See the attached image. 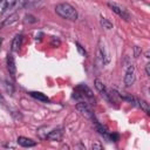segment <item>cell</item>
I'll use <instances>...</instances> for the list:
<instances>
[{
  "label": "cell",
  "instance_id": "6da1fadb",
  "mask_svg": "<svg viewBox=\"0 0 150 150\" xmlns=\"http://www.w3.org/2000/svg\"><path fill=\"white\" fill-rule=\"evenodd\" d=\"M55 12L59 16H61L62 19L69 20V21H76L79 18L77 11L70 4H67V2H61V4L56 5Z\"/></svg>",
  "mask_w": 150,
  "mask_h": 150
},
{
  "label": "cell",
  "instance_id": "7a4b0ae2",
  "mask_svg": "<svg viewBox=\"0 0 150 150\" xmlns=\"http://www.w3.org/2000/svg\"><path fill=\"white\" fill-rule=\"evenodd\" d=\"M74 97H76V98L83 97V98H87V100H89L91 102H95L94 93L87 84H79L76 90H75V93H74Z\"/></svg>",
  "mask_w": 150,
  "mask_h": 150
},
{
  "label": "cell",
  "instance_id": "3957f363",
  "mask_svg": "<svg viewBox=\"0 0 150 150\" xmlns=\"http://www.w3.org/2000/svg\"><path fill=\"white\" fill-rule=\"evenodd\" d=\"M76 109L81 112V115H82V116H84L86 118H88V120L93 121V123H95V122H96L95 115H94V112H93L91 108L88 105V103H87V102H83V101L79 102V103L76 104Z\"/></svg>",
  "mask_w": 150,
  "mask_h": 150
},
{
  "label": "cell",
  "instance_id": "277c9868",
  "mask_svg": "<svg viewBox=\"0 0 150 150\" xmlns=\"http://www.w3.org/2000/svg\"><path fill=\"white\" fill-rule=\"evenodd\" d=\"M136 81V68L132 63H130L128 66V68L125 69V74H124V79H123V82H124V86L127 88L131 87Z\"/></svg>",
  "mask_w": 150,
  "mask_h": 150
},
{
  "label": "cell",
  "instance_id": "5b68a950",
  "mask_svg": "<svg viewBox=\"0 0 150 150\" xmlns=\"http://www.w3.org/2000/svg\"><path fill=\"white\" fill-rule=\"evenodd\" d=\"M108 7L115 13V14H117L120 18H122L123 20H125V21H129L130 20V14L127 12V9H124L122 6H120V5H117V4H115V2H108Z\"/></svg>",
  "mask_w": 150,
  "mask_h": 150
},
{
  "label": "cell",
  "instance_id": "8992f818",
  "mask_svg": "<svg viewBox=\"0 0 150 150\" xmlns=\"http://www.w3.org/2000/svg\"><path fill=\"white\" fill-rule=\"evenodd\" d=\"M94 84H95L96 90L102 95V97H104L109 103H111V104H112V98H111V95H112V94H110V91L107 89V87L103 84V82H102V81H100L98 79H96V80L94 81Z\"/></svg>",
  "mask_w": 150,
  "mask_h": 150
},
{
  "label": "cell",
  "instance_id": "52a82bcc",
  "mask_svg": "<svg viewBox=\"0 0 150 150\" xmlns=\"http://www.w3.org/2000/svg\"><path fill=\"white\" fill-rule=\"evenodd\" d=\"M97 59L101 62V64H103V66H105L110 62V56L101 41L98 42V47H97Z\"/></svg>",
  "mask_w": 150,
  "mask_h": 150
},
{
  "label": "cell",
  "instance_id": "ba28073f",
  "mask_svg": "<svg viewBox=\"0 0 150 150\" xmlns=\"http://www.w3.org/2000/svg\"><path fill=\"white\" fill-rule=\"evenodd\" d=\"M18 144L23 146V148H33L36 145V142L33 141L32 138H28V137H25V136H19L18 139H16Z\"/></svg>",
  "mask_w": 150,
  "mask_h": 150
},
{
  "label": "cell",
  "instance_id": "9c48e42d",
  "mask_svg": "<svg viewBox=\"0 0 150 150\" xmlns=\"http://www.w3.org/2000/svg\"><path fill=\"white\" fill-rule=\"evenodd\" d=\"M62 136H63V130L61 128H57V129H54L50 132H48L46 138L49 141H61Z\"/></svg>",
  "mask_w": 150,
  "mask_h": 150
},
{
  "label": "cell",
  "instance_id": "30bf717a",
  "mask_svg": "<svg viewBox=\"0 0 150 150\" xmlns=\"http://www.w3.org/2000/svg\"><path fill=\"white\" fill-rule=\"evenodd\" d=\"M6 62H7V70H8L9 75L15 76V74H16V66H15V61H14V57H13L12 54L7 55Z\"/></svg>",
  "mask_w": 150,
  "mask_h": 150
},
{
  "label": "cell",
  "instance_id": "8fae6325",
  "mask_svg": "<svg viewBox=\"0 0 150 150\" xmlns=\"http://www.w3.org/2000/svg\"><path fill=\"white\" fill-rule=\"evenodd\" d=\"M22 40H23V36L22 34H18L14 36L13 41H12V52H19L21 46H22Z\"/></svg>",
  "mask_w": 150,
  "mask_h": 150
},
{
  "label": "cell",
  "instance_id": "7c38bea8",
  "mask_svg": "<svg viewBox=\"0 0 150 150\" xmlns=\"http://www.w3.org/2000/svg\"><path fill=\"white\" fill-rule=\"evenodd\" d=\"M29 95H30L32 97H34V98L41 101V102H45V103H48V102H49V97H48L47 95H45L43 93H40V91H30Z\"/></svg>",
  "mask_w": 150,
  "mask_h": 150
},
{
  "label": "cell",
  "instance_id": "4fadbf2b",
  "mask_svg": "<svg viewBox=\"0 0 150 150\" xmlns=\"http://www.w3.org/2000/svg\"><path fill=\"white\" fill-rule=\"evenodd\" d=\"M136 105L139 107L146 115L150 114V108H149V103L144 100H139V98H136Z\"/></svg>",
  "mask_w": 150,
  "mask_h": 150
},
{
  "label": "cell",
  "instance_id": "5bb4252c",
  "mask_svg": "<svg viewBox=\"0 0 150 150\" xmlns=\"http://www.w3.org/2000/svg\"><path fill=\"white\" fill-rule=\"evenodd\" d=\"M116 94L124 101H128L132 104H136V98L134 96H131V94H128V93H123V91H116Z\"/></svg>",
  "mask_w": 150,
  "mask_h": 150
},
{
  "label": "cell",
  "instance_id": "9a60e30c",
  "mask_svg": "<svg viewBox=\"0 0 150 150\" xmlns=\"http://www.w3.org/2000/svg\"><path fill=\"white\" fill-rule=\"evenodd\" d=\"M27 2H28V0H14L12 4V8L13 9H21L26 6Z\"/></svg>",
  "mask_w": 150,
  "mask_h": 150
},
{
  "label": "cell",
  "instance_id": "2e32d148",
  "mask_svg": "<svg viewBox=\"0 0 150 150\" xmlns=\"http://www.w3.org/2000/svg\"><path fill=\"white\" fill-rule=\"evenodd\" d=\"M18 20V14H12V15H9L4 22H2V27H5V26H8V25H12L13 22H15Z\"/></svg>",
  "mask_w": 150,
  "mask_h": 150
},
{
  "label": "cell",
  "instance_id": "e0dca14e",
  "mask_svg": "<svg viewBox=\"0 0 150 150\" xmlns=\"http://www.w3.org/2000/svg\"><path fill=\"white\" fill-rule=\"evenodd\" d=\"M100 23H101V26L104 28V29H111L112 28V23L108 20V19H105V18H103V16H101V19H100Z\"/></svg>",
  "mask_w": 150,
  "mask_h": 150
},
{
  "label": "cell",
  "instance_id": "ac0fdd59",
  "mask_svg": "<svg viewBox=\"0 0 150 150\" xmlns=\"http://www.w3.org/2000/svg\"><path fill=\"white\" fill-rule=\"evenodd\" d=\"M75 45H76L77 52H79V53H80V54H81L82 56H84V57H86V56L88 55V54H87V52H86V49H84V48H83V47H82V46H81V45H80L79 42H75Z\"/></svg>",
  "mask_w": 150,
  "mask_h": 150
},
{
  "label": "cell",
  "instance_id": "d6986e66",
  "mask_svg": "<svg viewBox=\"0 0 150 150\" xmlns=\"http://www.w3.org/2000/svg\"><path fill=\"white\" fill-rule=\"evenodd\" d=\"M8 7V1L7 0H0V14L4 13Z\"/></svg>",
  "mask_w": 150,
  "mask_h": 150
},
{
  "label": "cell",
  "instance_id": "ffe728a7",
  "mask_svg": "<svg viewBox=\"0 0 150 150\" xmlns=\"http://www.w3.org/2000/svg\"><path fill=\"white\" fill-rule=\"evenodd\" d=\"M91 149H94V150H95V149H97V150H102L103 146H102L101 144H98V143H94V144L91 145Z\"/></svg>",
  "mask_w": 150,
  "mask_h": 150
},
{
  "label": "cell",
  "instance_id": "44dd1931",
  "mask_svg": "<svg viewBox=\"0 0 150 150\" xmlns=\"http://www.w3.org/2000/svg\"><path fill=\"white\" fill-rule=\"evenodd\" d=\"M134 49H135V57H138V55H139V53H141L142 50H141L138 47H135Z\"/></svg>",
  "mask_w": 150,
  "mask_h": 150
},
{
  "label": "cell",
  "instance_id": "7402d4cb",
  "mask_svg": "<svg viewBox=\"0 0 150 150\" xmlns=\"http://www.w3.org/2000/svg\"><path fill=\"white\" fill-rule=\"evenodd\" d=\"M149 67H150V64H149V63H146V64H145V73H146V75H148V76H150V70H149Z\"/></svg>",
  "mask_w": 150,
  "mask_h": 150
}]
</instances>
